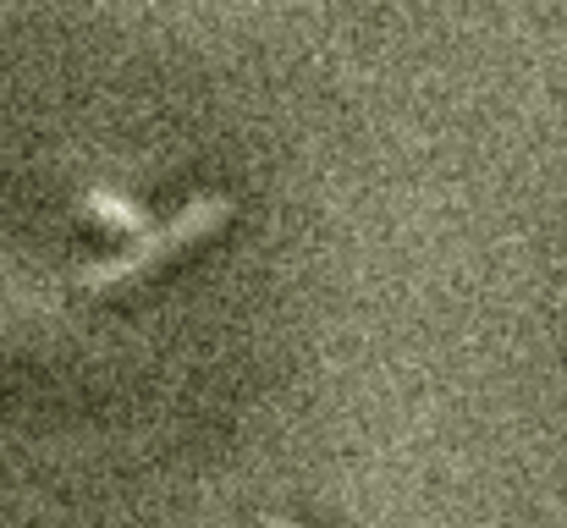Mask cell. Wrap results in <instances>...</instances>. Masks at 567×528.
<instances>
[{
  "label": "cell",
  "instance_id": "7a4b0ae2",
  "mask_svg": "<svg viewBox=\"0 0 567 528\" xmlns=\"http://www.w3.org/2000/svg\"><path fill=\"white\" fill-rule=\"evenodd\" d=\"M89 209L94 215H105L111 226H122V231H133V237H144L155 220L138 209V204H127V198H116V193H89Z\"/></svg>",
  "mask_w": 567,
  "mask_h": 528
},
{
  "label": "cell",
  "instance_id": "6da1fadb",
  "mask_svg": "<svg viewBox=\"0 0 567 528\" xmlns=\"http://www.w3.org/2000/svg\"><path fill=\"white\" fill-rule=\"evenodd\" d=\"M226 215H231V198H220V193L193 198L188 209H177L172 220H155L144 237H133L122 253H111V259H100L94 270H83V287H116V281H127V276H138V270H150V265L172 259L183 242L204 237V231H215Z\"/></svg>",
  "mask_w": 567,
  "mask_h": 528
},
{
  "label": "cell",
  "instance_id": "3957f363",
  "mask_svg": "<svg viewBox=\"0 0 567 528\" xmlns=\"http://www.w3.org/2000/svg\"><path fill=\"white\" fill-rule=\"evenodd\" d=\"M265 528H298V524H287V518H265Z\"/></svg>",
  "mask_w": 567,
  "mask_h": 528
}]
</instances>
